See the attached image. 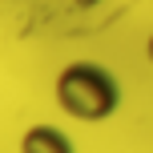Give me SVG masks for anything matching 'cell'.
I'll return each instance as SVG.
<instances>
[{
	"label": "cell",
	"mask_w": 153,
	"mask_h": 153,
	"mask_svg": "<svg viewBox=\"0 0 153 153\" xmlns=\"http://www.w3.org/2000/svg\"><path fill=\"white\" fill-rule=\"evenodd\" d=\"M73 4H76V8H97L101 0H73Z\"/></svg>",
	"instance_id": "obj_3"
},
{
	"label": "cell",
	"mask_w": 153,
	"mask_h": 153,
	"mask_svg": "<svg viewBox=\"0 0 153 153\" xmlns=\"http://www.w3.org/2000/svg\"><path fill=\"white\" fill-rule=\"evenodd\" d=\"M56 109L81 125H101L121 109V81L101 61H69L53 81Z\"/></svg>",
	"instance_id": "obj_1"
},
{
	"label": "cell",
	"mask_w": 153,
	"mask_h": 153,
	"mask_svg": "<svg viewBox=\"0 0 153 153\" xmlns=\"http://www.w3.org/2000/svg\"><path fill=\"white\" fill-rule=\"evenodd\" d=\"M20 153H76L73 137L53 121H36L20 133Z\"/></svg>",
	"instance_id": "obj_2"
},
{
	"label": "cell",
	"mask_w": 153,
	"mask_h": 153,
	"mask_svg": "<svg viewBox=\"0 0 153 153\" xmlns=\"http://www.w3.org/2000/svg\"><path fill=\"white\" fill-rule=\"evenodd\" d=\"M145 56L153 61V32H149V40H145Z\"/></svg>",
	"instance_id": "obj_4"
}]
</instances>
